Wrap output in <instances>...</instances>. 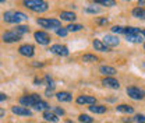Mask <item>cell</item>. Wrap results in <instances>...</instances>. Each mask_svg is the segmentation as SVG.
Listing matches in <instances>:
<instances>
[{"instance_id": "36", "label": "cell", "mask_w": 145, "mask_h": 123, "mask_svg": "<svg viewBox=\"0 0 145 123\" xmlns=\"http://www.w3.org/2000/svg\"><path fill=\"white\" fill-rule=\"evenodd\" d=\"M0 101H1V102H3V101H7V95H6L4 92L0 94Z\"/></svg>"}, {"instance_id": "6", "label": "cell", "mask_w": 145, "mask_h": 123, "mask_svg": "<svg viewBox=\"0 0 145 123\" xmlns=\"http://www.w3.org/2000/svg\"><path fill=\"white\" fill-rule=\"evenodd\" d=\"M34 38H35V41L39 45L46 46V45L50 43V35L48 32H45V31H36L35 34H34Z\"/></svg>"}, {"instance_id": "17", "label": "cell", "mask_w": 145, "mask_h": 123, "mask_svg": "<svg viewBox=\"0 0 145 123\" xmlns=\"http://www.w3.org/2000/svg\"><path fill=\"white\" fill-rule=\"evenodd\" d=\"M99 73L103 74L105 77H113L117 73V70L114 67H112V66H101L99 67Z\"/></svg>"}, {"instance_id": "13", "label": "cell", "mask_w": 145, "mask_h": 123, "mask_svg": "<svg viewBox=\"0 0 145 123\" xmlns=\"http://www.w3.org/2000/svg\"><path fill=\"white\" fill-rule=\"evenodd\" d=\"M103 43L106 45V46H109V48H114V46H117L119 43H120V39L117 38V36L114 35H105V38H103Z\"/></svg>"}, {"instance_id": "44", "label": "cell", "mask_w": 145, "mask_h": 123, "mask_svg": "<svg viewBox=\"0 0 145 123\" xmlns=\"http://www.w3.org/2000/svg\"><path fill=\"white\" fill-rule=\"evenodd\" d=\"M142 66H144V67H145V63H142Z\"/></svg>"}, {"instance_id": "24", "label": "cell", "mask_w": 145, "mask_h": 123, "mask_svg": "<svg viewBox=\"0 0 145 123\" xmlns=\"http://www.w3.org/2000/svg\"><path fill=\"white\" fill-rule=\"evenodd\" d=\"M102 10L98 7V6H95V4H92V6H88V7H85L84 9V13H87V14H99Z\"/></svg>"}, {"instance_id": "22", "label": "cell", "mask_w": 145, "mask_h": 123, "mask_svg": "<svg viewBox=\"0 0 145 123\" xmlns=\"http://www.w3.org/2000/svg\"><path fill=\"white\" fill-rule=\"evenodd\" d=\"M116 111L120 112V113H134V108L131 105H127V104H120V105L116 106Z\"/></svg>"}, {"instance_id": "25", "label": "cell", "mask_w": 145, "mask_h": 123, "mask_svg": "<svg viewBox=\"0 0 145 123\" xmlns=\"http://www.w3.org/2000/svg\"><path fill=\"white\" fill-rule=\"evenodd\" d=\"M82 62H85V63H95V62H98V56H95L92 53H85L82 56Z\"/></svg>"}, {"instance_id": "38", "label": "cell", "mask_w": 145, "mask_h": 123, "mask_svg": "<svg viewBox=\"0 0 145 123\" xmlns=\"http://www.w3.org/2000/svg\"><path fill=\"white\" fill-rule=\"evenodd\" d=\"M34 83H35V86H40V84H42V80H40V78H35Z\"/></svg>"}, {"instance_id": "39", "label": "cell", "mask_w": 145, "mask_h": 123, "mask_svg": "<svg viewBox=\"0 0 145 123\" xmlns=\"http://www.w3.org/2000/svg\"><path fill=\"white\" fill-rule=\"evenodd\" d=\"M144 6H145V0H140L138 1V7H142L144 9Z\"/></svg>"}, {"instance_id": "12", "label": "cell", "mask_w": 145, "mask_h": 123, "mask_svg": "<svg viewBox=\"0 0 145 123\" xmlns=\"http://www.w3.org/2000/svg\"><path fill=\"white\" fill-rule=\"evenodd\" d=\"M102 84L105 87L112 88V89H119L120 88V83L114 77H105V78H102Z\"/></svg>"}, {"instance_id": "5", "label": "cell", "mask_w": 145, "mask_h": 123, "mask_svg": "<svg viewBox=\"0 0 145 123\" xmlns=\"http://www.w3.org/2000/svg\"><path fill=\"white\" fill-rule=\"evenodd\" d=\"M127 95L134 99V101H141L145 98V91L142 88L140 87H135V86H131V87H127Z\"/></svg>"}, {"instance_id": "35", "label": "cell", "mask_w": 145, "mask_h": 123, "mask_svg": "<svg viewBox=\"0 0 145 123\" xmlns=\"http://www.w3.org/2000/svg\"><path fill=\"white\" fill-rule=\"evenodd\" d=\"M96 22L99 25H108L109 24V20L106 17H102V18H96Z\"/></svg>"}, {"instance_id": "2", "label": "cell", "mask_w": 145, "mask_h": 123, "mask_svg": "<svg viewBox=\"0 0 145 123\" xmlns=\"http://www.w3.org/2000/svg\"><path fill=\"white\" fill-rule=\"evenodd\" d=\"M3 20L6 22H8V24H17V25H20L21 21L28 20V16L25 13H22V11H13V10H10V11H6L3 14Z\"/></svg>"}, {"instance_id": "11", "label": "cell", "mask_w": 145, "mask_h": 123, "mask_svg": "<svg viewBox=\"0 0 145 123\" xmlns=\"http://www.w3.org/2000/svg\"><path fill=\"white\" fill-rule=\"evenodd\" d=\"M11 112L18 116H32V111L25 106H11Z\"/></svg>"}, {"instance_id": "7", "label": "cell", "mask_w": 145, "mask_h": 123, "mask_svg": "<svg viewBox=\"0 0 145 123\" xmlns=\"http://www.w3.org/2000/svg\"><path fill=\"white\" fill-rule=\"evenodd\" d=\"M75 102L78 105H96V98L92 95H78L75 98Z\"/></svg>"}, {"instance_id": "45", "label": "cell", "mask_w": 145, "mask_h": 123, "mask_svg": "<svg viewBox=\"0 0 145 123\" xmlns=\"http://www.w3.org/2000/svg\"><path fill=\"white\" fill-rule=\"evenodd\" d=\"M144 49H145V43H144Z\"/></svg>"}, {"instance_id": "23", "label": "cell", "mask_w": 145, "mask_h": 123, "mask_svg": "<svg viewBox=\"0 0 145 123\" xmlns=\"http://www.w3.org/2000/svg\"><path fill=\"white\" fill-rule=\"evenodd\" d=\"M34 109L38 111V112H46V111H50V105H49L48 102H45V101H39V102L34 106Z\"/></svg>"}, {"instance_id": "33", "label": "cell", "mask_w": 145, "mask_h": 123, "mask_svg": "<svg viewBox=\"0 0 145 123\" xmlns=\"http://www.w3.org/2000/svg\"><path fill=\"white\" fill-rule=\"evenodd\" d=\"M56 34H57L59 36H63V38H64V36L69 34V30H67V28H64V27H61V28L56 30Z\"/></svg>"}, {"instance_id": "32", "label": "cell", "mask_w": 145, "mask_h": 123, "mask_svg": "<svg viewBox=\"0 0 145 123\" xmlns=\"http://www.w3.org/2000/svg\"><path fill=\"white\" fill-rule=\"evenodd\" d=\"M53 112L57 116H64L66 115V111L63 108H60V106H53Z\"/></svg>"}, {"instance_id": "27", "label": "cell", "mask_w": 145, "mask_h": 123, "mask_svg": "<svg viewBox=\"0 0 145 123\" xmlns=\"http://www.w3.org/2000/svg\"><path fill=\"white\" fill-rule=\"evenodd\" d=\"M66 28L69 30V32H78L84 28V25H81V24H69Z\"/></svg>"}, {"instance_id": "16", "label": "cell", "mask_w": 145, "mask_h": 123, "mask_svg": "<svg viewBox=\"0 0 145 123\" xmlns=\"http://www.w3.org/2000/svg\"><path fill=\"white\" fill-rule=\"evenodd\" d=\"M126 38L131 43H145V36L142 35V32L135 34V35H126Z\"/></svg>"}, {"instance_id": "28", "label": "cell", "mask_w": 145, "mask_h": 123, "mask_svg": "<svg viewBox=\"0 0 145 123\" xmlns=\"http://www.w3.org/2000/svg\"><path fill=\"white\" fill-rule=\"evenodd\" d=\"M140 32H141V30L137 27H126V30H124V35H135Z\"/></svg>"}, {"instance_id": "19", "label": "cell", "mask_w": 145, "mask_h": 123, "mask_svg": "<svg viewBox=\"0 0 145 123\" xmlns=\"http://www.w3.org/2000/svg\"><path fill=\"white\" fill-rule=\"evenodd\" d=\"M43 119H45L46 122H52V123L59 122V116L54 113L53 111H46V112H43Z\"/></svg>"}, {"instance_id": "31", "label": "cell", "mask_w": 145, "mask_h": 123, "mask_svg": "<svg viewBox=\"0 0 145 123\" xmlns=\"http://www.w3.org/2000/svg\"><path fill=\"white\" fill-rule=\"evenodd\" d=\"M124 30H126V27H121V25H113L112 27L113 34H124Z\"/></svg>"}, {"instance_id": "30", "label": "cell", "mask_w": 145, "mask_h": 123, "mask_svg": "<svg viewBox=\"0 0 145 123\" xmlns=\"http://www.w3.org/2000/svg\"><path fill=\"white\" fill-rule=\"evenodd\" d=\"M95 3H96V4H102V6H106V7L116 6V1H114V0H96Z\"/></svg>"}, {"instance_id": "9", "label": "cell", "mask_w": 145, "mask_h": 123, "mask_svg": "<svg viewBox=\"0 0 145 123\" xmlns=\"http://www.w3.org/2000/svg\"><path fill=\"white\" fill-rule=\"evenodd\" d=\"M1 38H3V42L6 43H14V42L21 41V35H18L16 31H6Z\"/></svg>"}, {"instance_id": "40", "label": "cell", "mask_w": 145, "mask_h": 123, "mask_svg": "<svg viewBox=\"0 0 145 123\" xmlns=\"http://www.w3.org/2000/svg\"><path fill=\"white\" fill-rule=\"evenodd\" d=\"M133 120H134V119H123V122L124 123H131Z\"/></svg>"}, {"instance_id": "21", "label": "cell", "mask_w": 145, "mask_h": 123, "mask_svg": "<svg viewBox=\"0 0 145 123\" xmlns=\"http://www.w3.org/2000/svg\"><path fill=\"white\" fill-rule=\"evenodd\" d=\"M75 18H77V16L72 11H61L60 13V20L61 21H70L72 24V21H75Z\"/></svg>"}, {"instance_id": "37", "label": "cell", "mask_w": 145, "mask_h": 123, "mask_svg": "<svg viewBox=\"0 0 145 123\" xmlns=\"http://www.w3.org/2000/svg\"><path fill=\"white\" fill-rule=\"evenodd\" d=\"M32 66H34V67H43V63H36V62H34Z\"/></svg>"}, {"instance_id": "46", "label": "cell", "mask_w": 145, "mask_h": 123, "mask_svg": "<svg viewBox=\"0 0 145 123\" xmlns=\"http://www.w3.org/2000/svg\"><path fill=\"white\" fill-rule=\"evenodd\" d=\"M45 123H46V122H45Z\"/></svg>"}, {"instance_id": "29", "label": "cell", "mask_w": 145, "mask_h": 123, "mask_svg": "<svg viewBox=\"0 0 145 123\" xmlns=\"http://www.w3.org/2000/svg\"><path fill=\"white\" fill-rule=\"evenodd\" d=\"M78 120L81 123H93V118H91L89 115H85V113H81L78 116Z\"/></svg>"}, {"instance_id": "15", "label": "cell", "mask_w": 145, "mask_h": 123, "mask_svg": "<svg viewBox=\"0 0 145 123\" xmlns=\"http://www.w3.org/2000/svg\"><path fill=\"white\" fill-rule=\"evenodd\" d=\"M56 98H57L59 102H70L72 99V95L69 91H60V92L56 94Z\"/></svg>"}, {"instance_id": "42", "label": "cell", "mask_w": 145, "mask_h": 123, "mask_svg": "<svg viewBox=\"0 0 145 123\" xmlns=\"http://www.w3.org/2000/svg\"><path fill=\"white\" fill-rule=\"evenodd\" d=\"M66 123H75V122H72V120H66Z\"/></svg>"}, {"instance_id": "26", "label": "cell", "mask_w": 145, "mask_h": 123, "mask_svg": "<svg viewBox=\"0 0 145 123\" xmlns=\"http://www.w3.org/2000/svg\"><path fill=\"white\" fill-rule=\"evenodd\" d=\"M14 31L17 32L18 35L22 36L24 34H28V32H29V27H28V25H21V24H20V25L16 27V30H14Z\"/></svg>"}, {"instance_id": "43", "label": "cell", "mask_w": 145, "mask_h": 123, "mask_svg": "<svg viewBox=\"0 0 145 123\" xmlns=\"http://www.w3.org/2000/svg\"><path fill=\"white\" fill-rule=\"evenodd\" d=\"M141 32H142V35L145 36V30H142V31H141Z\"/></svg>"}, {"instance_id": "41", "label": "cell", "mask_w": 145, "mask_h": 123, "mask_svg": "<svg viewBox=\"0 0 145 123\" xmlns=\"http://www.w3.org/2000/svg\"><path fill=\"white\" fill-rule=\"evenodd\" d=\"M0 116H1V118L4 116V109H1V111H0Z\"/></svg>"}, {"instance_id": "8", "label": "cell", "mask_w": 145, "mask_h": 123, "mask_svg": "<svg viewBox=\"0 0 145 123\" xmlns=\"http://www.w3.org/2000/svg\"><path fill=\"white\" fill-rule=\"evenodd\" d=\"M18 53L21 56H25V57H32L35 55V48L32 45H29V43H24V45H20Z\"/></svg>"}, {"instance_id": "10", "label": "cell", "mask_w": 145, "mask_h": 123, "mask_svg": "<svg viewBox=\"0 0 145 123\" xmlns=\"http://www.w3.org/2000/svg\"><path fill=\"white\" fill-rule=\"evenodd\" d=\"M49 51H50L52 53H54V55H57V56H63V57L70 55V51H69L67 46H64V45H59V43L52 45Z\"/></svg>"}, {"instance_id": "34", "label": "cell", "mask_w": 145, "mask_h": 123, "mask_svg": "<svg viewBox=\"0 0 145 123\" xmlns=\"http://www.w3.org/2000/svg\"><path fill=\"white\" fill-rule=\"evenodd\" d=\"M134 120L137 123H145V115L144 113H138L134 116Z\"/></svg>"}, {"instance_id": "4", "label": "cell", "mask_w": 145, "mask_h": 123, "mask_svg": "<svg viewBox=\"0 0 145 123\" xmlns=\"http://www.w3.org/2000/svg\"><path fill=\"white\" fill-rule=\"evenodd\" d=\"M39 101H42L40 99V95L39 94H29V95H22L21 98H20V105L21 106H25V108H28V106H34L39 102Z\"/></svg>"}, {"instance_id": "1", "label": "cell", "mask_w": 145, "mask_h": 123, "mask_svg": "<svg viewBox=\"0 0 145 123\" xmlns=\"http://www.w3.org/2000/svg\"><path fill=\"white\" fill-rule=\"evenodd\" d=\"M22 4L35 13H45L49 10V3L45 0H24Z\"/></svg>"}, {"instance_id": "18", "label": "cell", "mask_w": 145, "mask_h": 123, "mask_svg": "<svg viewBox=\"0 0 145 123\" xmlns=\"http://www.w3.org/2000/svg\"><path fill=\"white\" fill-rule=\"evenodd\" d=\"M131 16L134 18H138V20H145V9L142 7H134L131 10Z\"/></svg>"}, {"instance_id": "14", "label": "cell", "mask_w": 145, "mask_h": 123, "mask_svg": "<svg viewBox=\"0 0 145 123\" xmlns=\"http://www.w3.org/2000/svg\"><path fill=\"white\" fill-rule=\"evenodd\" d=\"M92 46H93V49L98 51V52H110V48L106 46V45L103 43V41H101V39H93V41H92Z\"/></svg>"}, {"instance_id": "20", "label": "cell", "mask_w": 145, "mask_h": 123, "mask_svg": "<svg viewBox=\"0 0 145 123\" xmlns=\"http://www.w3.org/2000/svg\"><path fill=\"white\" fill-rule=\"evenodd\" d=\"M88 109H89L92 113H98V115H102V113H106L108 112V106L105 105H91L88 106Z\"/></svg>"}, {"instance_id": "3", "label": "cell", "mask_w": 145, "mask_h": 123, "mask_svg": "<svg viewBox=\"0 0 145 123\" xmlns=\"http://www.w3.org/2000/svg\"><path fill=\"white\" fill-rule=\"evenodd\" d=\"M36 24L45 30H59L61 28V21L57 18H38Z\"/></svg>"}]
</instances>
